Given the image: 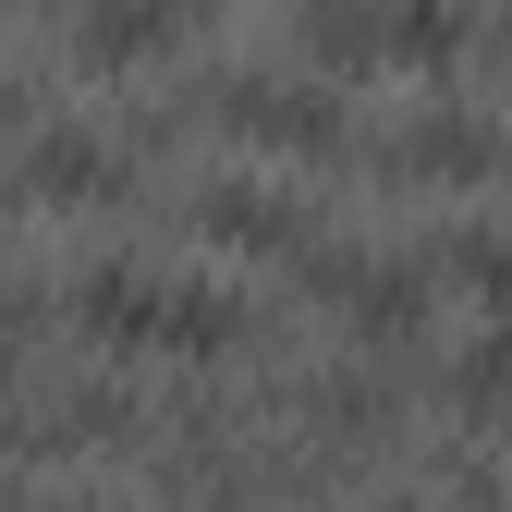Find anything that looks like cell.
Segmentation results:
<instances>
[{
    "mask_svg": "<svg viewBox=\"0 0 512 512\" xmlns=\"http://www.w3.org/2000/svg\"><path fill=\"white\" fill-rule=\"evenodd\" d=\"M464 403H476V415H500V403H512V342H476V366H464Z\"/></svg>",
    "mask_w": 512,
    "mask_h": 512,
    "instance_id": "3957f363",
    "label": "cell"
},
{
    "mask_svg": "<svg viewBox=\"0 0 512 512\" xmlns=\"http://www.w3.org/2000/svg\"><path fill=\"white\" fill-rule=\"evenodd\" d=\"M464 269H476L488 293H512V232H476V244H464Z\"/></svg>",
    "mask_w": 512,
    "mask_h": 512,
    "instance_id": "277c9868",
    "label": "cell"
},
{
    "mask_svg": "<svg viewBox=\"0 0 512 512\" xmlns=\"http://www.w3.org/2000/svg\"><path fill=\"white\" fill-rule=\"evenodd\" d=\"M37 183H49V196H98L110 171H98V147H86V135H49V147H37Z\"/></svg>",
    "mask_w": 512,
    "mask_h": 512,
    "instance_id": "7a4b0ae2",
    "label": "cell"
},
{
    "mask_svg": "<svg viewBox=\"0 0 512 512\" xmlns=\"http://www.w3.org/2000/svg\"><path fill=\"white\" fill-rule=\"evenodd\" d=\"M208 232H232V244H281V232H293V208H281V196H244V183H232V196H208Z\"/></svg>",
    "mask_w": 512,
    "mask_h": 512,
    "instance_id": "6da1fadb",
    "label": "cell"
}]
</instances>
